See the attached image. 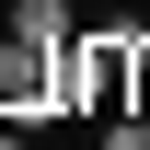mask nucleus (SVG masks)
<instances>
[{
	"mask_svg": "<svg viewBox=\"0 0 150 150\" xmlns=\"http://www.w3.org/2000/svg\"><path fill=\"white\" fill-rule=\"evenodd\" d=\"M58 81H69V115H127L139 104V35H69L58 46Z\"/></svg>",
	"mask_w": 150,
	"mask_h": 150,
	"instance_id": "1",
	"label": "nucleus"
},
{
	"mask_svg": "<svg viewBox=\"0 0 150 150\" xmlns=\"http://www.w3.org/2000/svg\"><path fill=\"white\" fill-rule=\"evenodd\" d=\"M0 115L12 127H35V115H69V81H58V46H0Z\"/></svg>",
	"mask_w": 150,
	"mask_h": 150,
	"instance_id": "2",
	"label": "nucleus"
},
{
	"mask_svg": "<svg viewBox=\"0 0 150 150\" xmlns=\"http://www.w3.org/2000/svg\"><path fill=\"white\" fill-rule=\"evenodd\" d=\"M12 35L23 46H69L81 23H69V0H12Z\"/></svg>",
	"mask_w": 150,
	"mask_h": 150,
	"instance_id": "3",
	"label": "nucleus"
},
{
	"mask_svg": "<svg viewBox=\"0 0 150 150\" xmlns=\"http://www.w3.org/2000/svg\"><path fill=\"white\" fill-rule=\"evenodd\" d=\"M104 150H150V115H104Z\"/></svg>",
	"mask_w": 150,
	"mask_h": 150,
	"instance_id": "4",
	"label": "nucleus"
},
{
	"mask_svg": "<svg viewBox=\"0 0 150 150\" xmlns=\"http://www.w3.org/2000/svg\"><path fill=\"white\" fill-rule=\"evenodd\" d=\"M127 115H150V23H139V104H127Z\"/></svg>",
	"mask_w": 150,
	"mask_h": 150,
	"instance_id": "5",
	"label": "nucleus"
},
{
	"mask_svg": "<svg viewBox=\"0 0 150 150\" xmlns=\"http://www.w3.org/2000/svg\"><path fill=\"white\" fill-rule=\"evenodd\" d=\"M0 150H23V127H12V115H0Z\"/></svg>",
	"mask_w": 150,
	"mask_h": 150,
	"instance_id": "6",
	"label": "nucleus"
},
{
	"mask_svg": "<svg viewBox=\"0 0 150 150\" xmlns=\"http://www.w3.org/2000/svg\"><path fill=\"white\" fill-rule=\"evenodd\" d=\"M139 23H150V12H139Z\"/></svg>",
	"mask_w": 150,
	"mask_h": 150,
	"instance_id": "7",
	"label": "nucleus"
}]
</instances>
